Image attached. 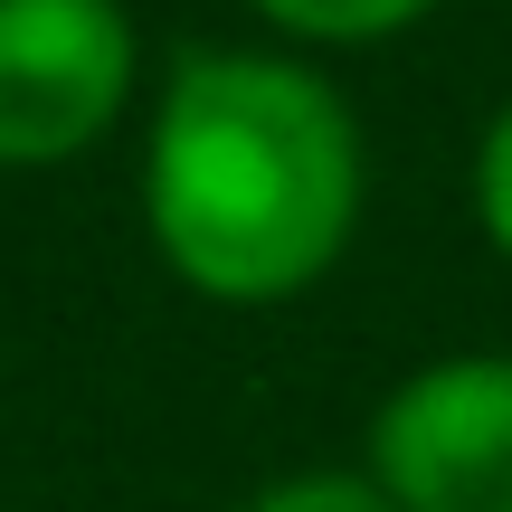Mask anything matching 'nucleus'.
<instances>
[{
  "instance_id": "obj_3",
  "label": "nucleus",
  "mask_w": 512,
  "mask_h": 512,
  "mask_svg": "<svg viewBox=\"0 0 512 512\" xmlns=\"http://www.w3.org/2000/svg\"><path fill=\"white\" fill-rule=\"evenodd\" d=\"M370 484L399 512H512V351H446L370 408Z\"/></svg>"
},
{
  "instance_id": "obj_6",
  "label": "nucleus",
  "mask_w": 512,
  "mask_h": 512,
  "mask_svg": "<svg viewBox=\"0 0 512 512\" xmlns=\"http://www.w3.org/2000/svg\"><path fill=\"white\" fill-rule=\"evenodd\" d=\"M247 512H399L380 494L370 475H332V465H313V475H285V484H266Z\"/></svg>"
},
{
  "instance_id": "obj_5",
  "label": "nucleus",
  "mask_w": 512,
  "mask_h": 512,
  "mask_svg": "<svg viewBox=\"0 0 512 512\" xmlns=\"http://www.w3.org/2000/svg\"><path fill=\"white\" fill-rule=\"evenodd\" d=\"M475 228L494 238V256L512 266V95H503V114L484 124V143H475Z\"/></svg>"
},
{
  "instance_id": "obj_4",
  "label": "nucleus",
  "mask_w": 512,
  "mask_h": 512,
  "mask_svg": "<svg viewBox=\"0 0 512 512\" xmlns=\"http://www.w3.org/2000/svg\"><path fill=\"white\" fill-rule=\"evenodd\" d=\"M437 0H256V19L285 38H313V48H380V38L418 29Z\"/></svg>"
},
{
  "instance_id": "obj_1",
  "label": "nucleus",
  "mask_w": 512,
  "mask_h": 512,
  "mask_svg": "<svg viewBox=\"0 0 512 512\" xmlns=\"http://www.w3.org/2000/svg\"><path fill=\"white\" fill-rule=\"evenodd\" d=\"M361 124L342 86L275 48H200L171 67L143 133L152 256L209 304H294L361 228Z\"/></svg>"
},
{
  "instance_id": "obj_2",
  "label": "nucleus",
  "mask_w": 512,
  "mask_h": 512,
  "mask_svg": "<svg viewBox=\"0 0 512 512\" xmlns=\"http://www.w3.org/2000/svg\"><path fill=\"white\" fill-rule=\"evenodd\" d=\"M133 105L124 0H0V171L76 162Z\"/></svg>"
}]
</instances>
